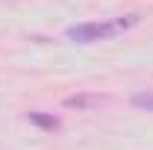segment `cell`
Instances as JSON below:
<instances>
[{"instance_id": "6da1fadb", "label": "cell", "mask_w": 153, "mask_h": 150, "mask_svg": "<svg viewBox=\"0 0 153 150\" xmlns=\"http://www.w3.org/2000/svg\"><path fill=\"white\" fill-rule=\"evenodd\" d=\"M138 24V15H127V18L115 21H91V24H74L65 30V36L76 41V44H94V41H106V38L121 36L124 30H130Z\"/></svg>"}, {"instance_id": "7a4b0ae2", "label": "cell", "mask_w": 153, "mask_h": 150, "mask_svg": "<svg viewBox=\"0 0 153 150\" xmlns=\"http://www.w3.org/2000/svg\"><path fill=\"white\" fill-rule=\"evenodd\" d=\"M103 103L100 94H74V97H65V106L68 109H94Z\"/></svg>"}, {"instance_id": "3957f363", "label": "cell", "mask_w": 153, "mask_h": 150, "mask_svg": "<svg viewBox=\"0 0 153 150\" xmlns=\"http://www.w3.org/2000/svg\"><path fill=\"white\" fill-rule=\"evenodd\" d=\"M27 121H30V124H36V127H41V130H47V132L59 130V118H56V115H44V112H30V115H27Z\"/></svg>"}, {"instance_id": "277c9868", "label": "cell", "mask_w": 153, "mask_h": 150, "mask_svg": "<svg viewBox=\"0 0 153 150\" xmlns=\"http://www.w3.org/2000/svg\"><path fill=\"white\" fill-rule=\"evenodd\" d=\"M133 106L144 109V112H153V91H141V94H133Z\"/></svg>"}]
</instances>
